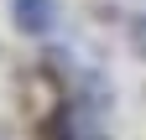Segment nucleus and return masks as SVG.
<instances>
[{
  "label": "nucleus",
  "mask_w": 146,
  "mask_h": 140,
  "mask_svg": "<svg viewBox=\"0 0 146 140\" xmlns=\"http://www.w3.org/2000/svg\"><path fill=\"white\" fill-rule=\"evenodd\" d=\"M16 26L42 37V31L58 26V0H16Z\"/></svg>",
  "instance_id": "f257e3e1"
}]
</instances>
